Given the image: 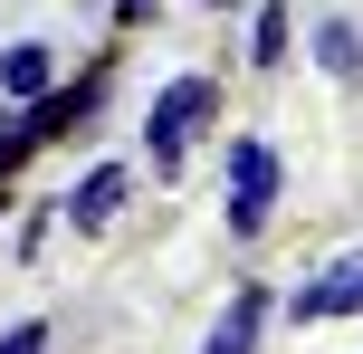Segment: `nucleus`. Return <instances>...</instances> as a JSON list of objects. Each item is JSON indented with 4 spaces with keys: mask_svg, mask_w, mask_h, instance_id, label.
<instances>
[{
    "mask_svg": "<svg viewBox=\"0 0 363 354\" xmlns=\"http://www.w3.org/2000/svg\"><path fill=\"white\" fill-rule=\"evenodd\" d=\"M277 201H287V153L268 134H230L220 144V221H230V240H258L277 221Z\"/></svg>",
    "mask_w": 363,
    "mask_h": 354,
    "instance_id": "nucleus-2",
    "label": "nucleus"
},
{
    "mask_svg": "<svg viewBox=\"0 0 363 354\" xmlns=\"http://www.w3.org/2000/svg\"><path fill=\"white\" fill-rule=\"evenodd\" d=\"M48 221H57V201H38V211H10V259H38V249H48Z\"/></svg>",
    "mask_w": 363,
    "mask_h": 354,
    "instance_id": "nucleus-10",
    "label": "nucleus"
},
{
    "mask_svg": "<svg viewBox=\"0 0 363 354\" xmlns=\"http://www.w3.org/2000/svg\"><path fill=\"white\" fill-rule=\"evenodd\" d=\"M106 106H115V57H86L77 77H57V87L29 106V115H38V144H48V153H57V144H77V134H86Z\"/></svg>",
    "mask_w": 363,
    "mask_h": 354,
    "instance_id": "nucleus-3",
    "label": "nucleus"
},
{
    "mask_svg": "<svg viewBox=\"0 0 363 354\" xmlns=\"http://www.w3.org/2000/svg\"><path fill=\"white\" fill-rule=\"evenodd\" d=\"M277 316H287V326H335V316H363V249H335V259L315 268L306 287H287V297H277Z\"/></svg>",
    "mask_w": 363,
    "mask_h": 354,
    "instance_id": "nucleus-4",
    "label": "nucleus"
},
{
    "mask_svg": "<svg viewBox=\"0 0 363 354\" xmlns=\"http://www.w3.org/2000/svg\"><path fill=\"white\" fill-rule=\"evenodd\" d=\"M211 125H220V77H211V67H182V77H163V87L144 96V163L172 182V172L191 163L201 144H211Z\"/></svg>",
    "mask_w": 363,
    "mask_h": 354,
    "instance_id": "nucleus-1",
    "label": "nucleus"
},
{
    "mask_svg": "<svg viewBox=\"0 0 363 354\" xmlns=\"http://www.w3.org/2000/svg\"><path fill=\"white\" fill-rule=\"evenodd\" d=\"M125 201H134V163L115 153V163H86L67 192H57V221L96 240V230H115V221H125Z\"/></svg>",
    "mask_w": 363,
    "mask_h": 354,
    "instance_id": "nucleus-5",
    "label": "nucleus"
},
{
    "mask_svg": "<svg viewBox=\"0 0 363 354\" xmlns=\"http://www.w3.org/2000/svg\"><path fill=\"white\" fill-rule=\"evenodd\" d=\"M268 326H277V287H268V278H239L230 306L211 316V336H201V354H258Z\"/></svg>",
    "mask_w": 363,
    "mask_h": 354,
    "instance_id": "nucleus-6",
    "label": "nucleus"
},
{
    "mask_svg": "<svg viewBox=\"0 0 363 354\" xmlns=\"http://www.w3.org/2000/svg\"><path fill=\"white\" fill-rule=\"evenodd\" d=\"M0 354H48V316H19V326H0Z\"/></svg>",
    "mask_w": 363,
    "mask_h": 354,
    "instance_id": "nucleus-11",
    "label": "nucleus"
},
{
    "mask_svg": "<svg viewBox=\"0 0 363 354\" xmlns=\"http://www.w3.org/2000/svg\"><path fill=\"white\" fill-rule=\"evenodd\" d=\"M306 48H315V67H325L335 87H363V29H354L345 10H325V19H315V29H306Z\"/></svg>",
    "mask_w": 363,
    "mask_h": 354,
    "instance_id": "nucleus-8",
    "label": "nucleus"
},
{
    "mask_svg": "<svg viewBox=\"0 0 363 354\" xmlns=\"http://www.w3.org/2000/svg\"><path fill=\"white\" fill-rule=\"evenodd\" d=\"M287 57H296V19H287V0H258V19H249V67L277 77Z\"/></svg>",
    "mask_w": 363,
    "mask_h": 354,
    "instance_id": "nucleus-9",
    "label": "nucleus"
},
{
    "mask_svg": "<svg viewBox=\"0 0 363 354\" xmlns=\"http://www.w3.org/2000/svg\"><path fill=\"white\" fill-rule=\"evenodd\" d=\"M211 10H239V0H211Z\"/></svg>",
    "mask_w": 363,
    "mask_h": 354,
    "instance_id": "nucleus-14",
    "label": "nucleus"
},
{
    "mask_svg": "<svg viewBox=\"0 0 363 354\" xmlns=\"http://www.w3.org/2000/svg\"><path fill=\"white\" fill-rule=\"evenodd\" d=\"M10 201H19V192H10V182H0V230H10Z\"/></svg>",
    "mask_w": 363,
    "mask_h": 354,
    "instance_id": "nucleus-13",
    "label": "nucleus"
},
{
    "mask_svg": "<svg viewBox=\"0 0 363 354\" xmlns=\"http://www.w3.org/2000/svg\"><path fill=\"white\" fill-rule=\"evenodd\" d=\"M106 10H115V29H144V19L163 10V0H106Z\"/></svg>",
    "mask_w": 363,
    "mask_h": 354,
    "instance_id": "nucleus-12",
    "label": "nucleus"
},
{
    "mask_svg": "<svg viewBox=\"0 0 363 354\" xmlns=\"http://www.w3.org/2000/svg\"><path fill=\"white\" fill-rule=\"evenodd\" d=\"M57 87V48L48 38H0V106H38Z\"/></svg>",
    "mask_w": 363,
    "mask_h": 354,
    "instance_id": "nucleus-7",
    "label": "nucleus"
}]
</instances>
